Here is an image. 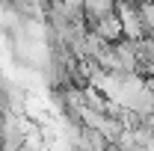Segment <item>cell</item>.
I'll return each instance as SVG.
<instances>
[{
  "mask_svg": "<svg viewBox=\"0 0 154 151\" xmlns=\"http://www.w3.org/2000/svg\"><path fill=\"white\" fill-rule=\"evenodd\" d=\"M92 33L101 36L107 45H110V42H119V39H122V21L110 12V15H104V18L95 21V30H92Z\"/></svg>",
  "mask_w": 154,
  "mask_h": 151,
  "instance_id": "1",
  "label": "cell"
}]
</instances>
